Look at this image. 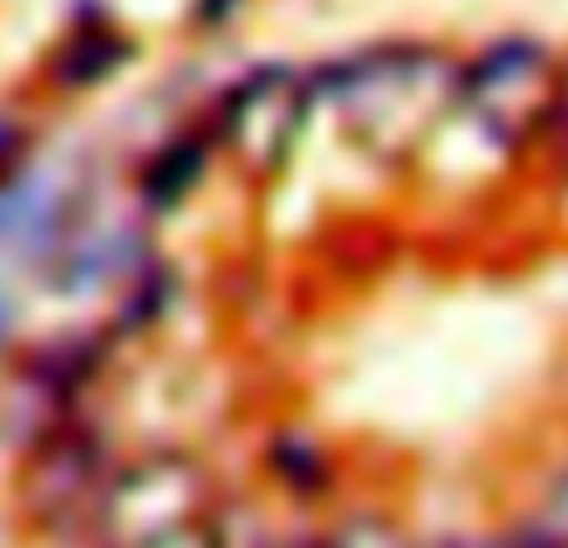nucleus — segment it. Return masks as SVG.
Segmentation results:
<instances>
[{
	"instance_id": "f257e3e1",
	"label": "nucleus",
	"mask_w": 568,
	"mask_h": 548,
	"mask_svg": "<svg viewBox=\"0 0 568 548\" xmlns=\"http://www.w3.org/2000/svg\"><path fill=\"white\" fill-rule=\"evenodd\" d=\"M195 175H200V145L180 140V145L165 150V155H160V165L150 170V195H155V200H175Z\"/></svg>"
},
{
	"instance_id": "f03ea898",
	"label": "nucleus",
	"mask_w": 568,
	"mask_h": 548,
	"mask_svg": "<svg viewBox=\"0 0 568 548\" xmlns=\"http://www.w3.org/2000/svg\"><path fill=\"white\" fill-rule=\"evenodd\" d=\"M120 55H125V50H120V40H110V35L75 40V50H70V60H65V80H95L100 70H110Z\"/></svg>"
},
{
	"instance_id": "7ed1b4c3",
	"label": "nucleus",
	"mask_w": 568,
	"mask_h": 548,
	"mask_svg": "<svg viewBox=\"0 0 568 548\" xmlns=\"http://www.w3.org/2000/svg\"><path fill=\"white\" fill-rule=\"evenodd\" d=\"M434 548H564L549 529H524L514 539H494V544H434Z\"/></svg>"
},
{
	"instance_id": "20e7f679",
	"label": "nucleus",
	"mask_w": 568,
	"mask_h": 548,
	"mask_svg": "<svg viewBox=\"0 0 568 548\" xmlns=\"http://www.w3.org/2000/svg\"><path fill=\"white\" fill-rule=\"evenodd\" d=\"M549 534L559 544H568V469L559 474V484H554V494H549Z\"/></svg>"
},
{
	"instance_id": "39448f33",
	"label": "nucleus",
	"mask_w": 568,
	"mask_h": 548,
	"mask_svg": "<svg viewBox=\"0 0 568 548\" xmlns=\"http://www.w3.org/2000/svg\"><path fill=\"white\" fill-rule=\"evenodd\" d=\"M225 6H235V0H200V16H205V20H220V16H225Z\"/></svg>"
},
{
	"instance_id": "423d86ee",
	"label": "nucleus",
	"mask_w": 568,
	"mask_h": 548,
	"mask_svg": "<svg viewBox=\"0 0 568 548\" xmlns=\"http://www.w3.org/2000/svg\"><path fill=\"white\" fill-rule=\"evenodd\" d=\"M559 100H564V110H568V80H564V90H559Z\"/></svg>"
}]
</instances>
